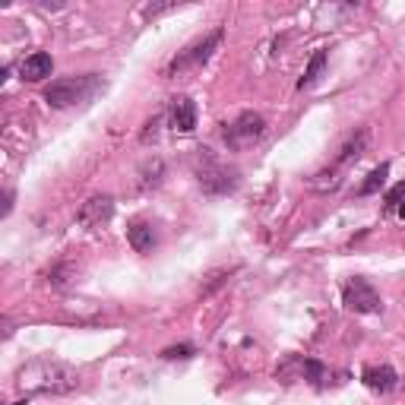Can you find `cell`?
<instances>
[{
	"instance_id": "7a4b0ae2",
	"label": "cell",
	"mask_w": 405,
	"mask_h": 405,
	"mask_svg": "<svg viewBox=\"0 0 405 405\" xmlns=\"http://www.w3.org/2000/svg\"><path fill=\"white\" fill-rule=\"evenodd\" d=\"M101 76L99 73H83V76H67V79H54V83L45 89V101L57 111L64 108H73L79 101H89L95 92L101 89Z\"/></svg>"
},
{
	"instance_id": "8992f818",
	"label": "cell",
	"mask_w": 405,
	"mask_h": 405,
	"mask_svg": "<svg viewBox=\"0 0 405 405\" xmlns=\"http://www.w3.org/2000/svg\"><path fill=\"white\" fill-rule=\"evenodd\" d=\"M263 134H266V121H263V114H256V111H241L231 124H225V130H222L228 149H244V146H254Z\"/></svg>"
},
{
	"instance_id": "9a60e30c",
	"label": "cell",
	"mask_w": 405,
	"mask_h": 405,
	"mask_svg": "<svg viewBox=\"0 0 405 405\" xmlns=\"http://www.w3.org/2000/svg\"><path fill=\"white\" fill-rule=\"evenodd\" d=\"M386 178H389V165L383 161V165L374 168V171L367 174V181L358 187V196H374V194H377V190L383 187V184H386Z\"/></svg>"
},
{
	"instance_id": "7c38bea8",
	"label": "cell",
	"mask_w": 405,
	"mask_h": 405,
	"mask_svg": "<svg viewBox=\"0 0 405 405\" xmlns=\"http://www.w3.org/2000/svg\"><path fill=\"white\" fill-rule=\"evenodd\" d=\"M127 241H130V247H134L136 254H152V247L159 244L156 225L136 219V222H130V228H127Z\"/></svg>"
},
{
	"instance_id": "4fadbf2b",
	"label": "cell",
	"mask_w": 405,
	"mask_h": 405,
	"mask_svg": "<svg viewBox=\"0 0 405 405\" xmlns=\"http://www.w3.org/2000/svg\"><path fill=\"white\" fill-rule=\"evenodd\" d=\"M323 70H326V48H316L314 57H311V64H307V70H304V76L298 79V89H301V92L311 89L316 79L323 76Z\"/></svg>"
},
{
	"instance_id": "52a82bcc",
	"label": "cell",
	"mask_w": 405,
	"mask_h": 405,
	"mask_svg": "<svg viewBox=\"0 0 405 405\" xmlns=\"http://www.w3.org/2000/svg\"><path fill=\"white\" fill-rule=\"evenodd\" d=\"M342 301H345V307H349V311H355V314H380L383 311L380 291L374 289L367 279H358V276L345 282Z\"/></svg>"
},
{
	"instance_id": "e0dca14e",
	"label": "cell",
	"mask_w": 405,
	"mask_h": 405,
	"mask_svg": "<svg viewBox=\"0 0 405 405\" xmlns=\"http://www.w3.org/2000/svg\"><path fill=\"white\" fill-rule=\"evenodd\" d=\"M231 276H234V269H219V272H212L209 282H206L203 289H200V298H209V294L216 291V289H222V285H225Z\"/></svg>"
},
{
	"instance_id": "2e32d148",
	"label": "cell",
	"mask_w": 405,
	"mask_h": 405,
	"mask_svg": "<svg viewBox=\"0 0 405 405\" xmlns=\"http://www.w3.org/2000/svg\"><path fill=\"white\" fill-rule=\"evenodd\" d=\"M301 371H304V380H311V386H316V389L326 386L329 371H326V367H323L316 358H304V361H301Z\"/></svg>"
},
{
	"instance_id": "603a6c76",
	"label": "cell",
	"mask_w": 405,
	"mask_h": 405,
	"mask_svg": "<svg viewBox=\"0 0 405 405\" xmlns=\"http://www.w3.org/2000/svg\"><path fill=\"white\" fill-rule=\"evenodd\" d=\"M10 212H13V190H6L4 194V219L10 216Z\"/></svg>"
},
{
	"instance_id": "30bf717a",
	"label": "cell",
	"mask_w": 405,
	"mask_h": 405,
	"mask_svg": "<svg viewBox=\"0 0 405 405\" xmlns=\"http://www.w3.org/2000/svg\"><path fill=\"white\" fill-rule=\"evenodd\" d=\"M361 380H364V386L374 389V393H393V389L399 386V374H396L389 364H371V367H364Z\"/></svg>"
},
{
	"instance_id": "cb8c5ba5",
	"label": "cell",
	"mask_w": 405,
	"mask_h": 405,
	"mask_svg": "<svg viewBox=\"0 0 405 405\" xmlns=\"http://www.w3.org/2000/svg\"><path fill=\"white\" fill-rule=\"evenodd\" d=\"M396 212H399V216H402V219H405V206H399V209H396Z\"/></svg>"
},
{
	"instance_id": "9c48e42d",
	"label": "cell",
	"mask_w": 405,
	"mask_h": 405,
	"mask_svg": "<svg viewBox=\"0 0 405 405\" xmlns=\"http://www.w3.org/2000/svg\"><path fill=\"white\" fill-rule=\"evenodd\" d=\"M168 124H171V130H178V134H194L196 130V105L187 95L171 101V108H168Z\"/></svg>"
},
{
	"instance_id": "ba28073f",
	"label": "cell",
	"mask_w": 405,
	"mask_h": 405,
	"mask_svg": "<svg viewBox=\"0 0 405 405\" xmlns=\"http://www.w3.org/2000/svg\"><path fill=\"white\" fill-rule=\"evenodd\" d=\"M111 216H114V196H108V194H95L89 196L83 206H79V225H86V228H101V225H108L111 222Z\"/></svg>"
},
{
	"instance_id": "8fae6325",
	"label": "cell",
	"mask_w": 405,
	"mask_h": 405,
	"mask_svg": "<svg viewBox=\"0 0 405 405\" xmlns=\"http://www.w3.org/2000/svg\"><path fill=\"white\" fill-rule=\"evenodd\" d=\"M51 73H54V61H51V54H45V51H35V54H29L26 61L19 64V76H23L26 83H41Z\"/></svg>"
},
{
	"instance_id": "ac0fdd59",
	"label": "cell",
	"mask_w": 405,
	"mask_h": 405,
	"mask_svg": "<svg viewBox=\"0 0 405 405\" xmlns=\"http://www.w3.org/2000/svg\"><path fill=\"white\" fill-rule=\"evenodd\" d=\"M196 355V349L190 342H181V345H168L165 351H161V358L165 361H187V358H194Z\"/></svg>"
},
{
	"instance_id": "7402d4cb",
	"label": "cell",
	"mask_w": 405,
	"mask_h": 405,
	"mask_svg": "<svg viewBox=\"0 0 405 405\" xmlns=\"http://www.w3.org/2000/svg\"><path fill=\"white\" fill-rule=\"evenodd\" d=\"M168 10H178V4H159V6H146V10H143V19H156V16H161V13H168Z\"/></svg>"
},
{
	"instance_id": "277c9868",
	"label": "cell",
	"mask_w": 405,
	"mask_h": 405,
	"mask_svg": "<svg viewBox=\"0 0 405 405\" xmlns=\"http://www.w3.org/2000/svg\"><path fill=\"white\" fill-rule=\"evenodd\" d=\"M203 159H200V168H196V181H200V190L206 196H228L238 190L241 184V171L225 161L212 159L209 149H200Z\"/></svg>"
},
{
	"instance_id": "3957f363",
	"label": "cell",
	"mask_w": 405,
	"mask_h": 405,
	"mask_svg": "<svg viewBox=\"0 0 405 405\" xmlns=\"http://www.w3.org/2000/svg\"><path fill=\"white\" fill-rule=\"evenodd\" d=\"M222 39H225V29H222V26H216L212 32H206L203 39H196L194 45H187L184 51H178V54H174L171 61H168L165 76H168V79H174V76H184V73L200 70L203 64L209 61V57L219 51V45H222Z\"/></svg>"
},
{
	"instance_id": "6da1fadb",
	"label": "cell",
	"mask_w": 405,
	"mask_h": 405,
	"mask_svg": "<svg viewBox=\"0 0 405 405\" xmlns=\"http://www.w3.org/2000/svg\"><path fill=\"white\" fill-rule=\"evenodd\" d=\"M16 386L26 396H67L79 389V374L64 361L35 358L16 371Z\"/></svg>"
},
{
	"instance_id": "d6986e66",
	"label": "cell",
	"mask_w": 405,
	"mask_h": 405,
	"mask_svg": "<svg viewBox=\"0 0 405 405\" xmlns=\"http://www.w3.org/2000/svg\"><path fill=\"white\" fill-rule=\"evenodd\" d=\"M399 206H405V184H399V187H393L386 194V209H399Z\"/></svg>"
},
{
	"instance_id": "5b68a950",
	"label": "cell",
	"mask_w": 405,
	"mask_h": 405,
	"mask_svg": "<svg viewBox=\"0 0 405 405\" xmlns=\"http://www.w3.org/2000/svg\"><path fill=\"white\" fill-rule=\"evenodd\" d=\"M367 139H371V134L367 130H358V134H351L349 139L342 143V149H339V156L333 159V165L326 168V171H320L316 178L311 181L316 190H333L336 184H339V171H342L345 165H351V161H358L361 156H364V149H367Z\"/></svg>"
},
{
	"instance_id": "ffe728a7",
	"label": "cell",
	"mask_w": 405,
	"mask_h": 405,
	"mask_svg": "<svg viewBox=\"0 0 405 405\" xmlns=\"http://www.w3.org/2000/svg\"><path fill=\"white\" fill-rule=\"evenodd\" d=\"M67 272H70V266H67V263H61V266H54V269H51L48 272V282L51 285H67Z\"/></svg>"
},
{
	"instance_id": "5bb4252c",
	"label": "cell",
	"mask_w": 405,
	"mask_h": 405,
	"mask_svg": "<svg viewBox=\"0 0 405 405\" xmlns=\"http://www.w3.org/2000/svg\"><path fill=\"white\" fill-rule=\"evenodd\" d=\"M161 178H165V161H161L159 156L149 159L143 168H139V187L149 190V187H159Z\"/></svg>"
},
{
	"instance_id": "44dd1931",
	"label": "cell",
	"mask_w": 405,
	"mask_h": 405,
	"mask_svg": "<svg viewBox=\"0 0 405 405\" xmlns=\"http://www.w3.org/2000/svg\"><path fill=\"white\" fill-rule=\"evenodd\" d=\"M161 121H165V117H161V114H156V117H152L149 124H146V130H143V143H152V139L159 136V124H161Z\"/></svg>"
}]
</instances>
